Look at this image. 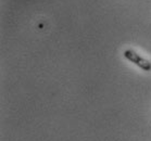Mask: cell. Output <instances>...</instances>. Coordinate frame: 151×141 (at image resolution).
Masks as SVG:
<instances>
[{"label": "cell", "mask_w": 151, "mask_h": 141, "mask_svg": "<svg viewBox=\"0 0 151 141\" xmlns=\"http://www.w3.org/2000/svg\"><path fill=\"white\" fill-rule=\"evenodd\" d=\"M124 57L127 59V60H129L131 62H133L134 64H136L137 66H139L140 69H142L144 71L148 72V71H150L151 69V63L144 59L142 57H140L139 54H137L136 52H134L133 50H126V51L124 52Z\"/></svg>", "instance_id": "cell-1"}]
</instances>
